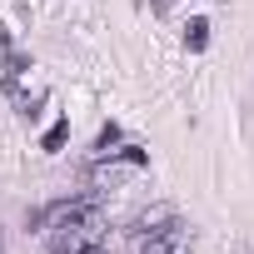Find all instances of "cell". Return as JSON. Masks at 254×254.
<instances>
[{
  "label": "cell",
  "instance_id": "6da1fadb",
  "mask_svg": "<svg viewBox=\"0 0 254 254\" xmlns=\"http://www.w3.org/2000/svg\"><path fill=\"white\" fill-rule=\"evenodd\" d=\"M35 224H40L50 254H100L105 239H110V224H105V214H100L90 199L55 204V209H45Z\"/></svg>",
  "mask_w": 254,
  "mask_h": 254
},
{
  "label": "cell",
  "instance_id": "7a4b0ae2",
  "mask_svg": "<svg viewBox=\"0 0 254 254\" xmlns=\"http://www.w3.org/2000/svg\"><path fill=\"white\" fill-rule=\"evenodd\" d=\"M140 249H145V254H190V249H194V234H190V224L170 219V224H160L155 234H145Z\"/></svg>",
  "mask_w": 254,
  "mask_h": 254
},
{
  "label": "cell",
  "instance_id": "277c9868",
  "mask_svg": "<svg viewBox=\"0 0 254 254\" xmlns=\"http://www.w3.org/2000/svg\"><path fill=\"white\" fill-rule=\"evenodd\" d=\"M185 45H190V50H204V45H209V25H204V20H190V30H185Z\"/></svg>",
  "mask_w": 254,
  "mask_h": 254
},
{
  "label": "cell",
  "instance_id": "3957f363",
  "mask_svg": "<svg viewBox=\"0 0 254 254\" xmlns=\"http://www.w3.org/2000/svg\"><path fill=\"white\" fill-rule=\"evenodd\" d=\"M65 140H70V125L60 120V125H50V130H45V140H40V150H45V155H55V150H65Z\"/></svg>",
  "mask_w": 254,
  "mask_h": 254
},
{
  "label": "cell",
  "instance_id": "5b68a950",
  "mask_svg": "<svg viewBox=\"0 0 254 254\" xmlns=\"http://www.w3.org/2000/svg\"><path fill=\"white\" fill-rule=\"evenodd\" d=\"M120 140V125H105V130H100V140H95V150L100 155H110V145Z\"/></svg>",
  "mask_w": 254,
  "mask_h": 254
}]
</instances>
